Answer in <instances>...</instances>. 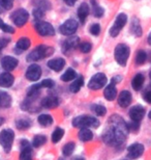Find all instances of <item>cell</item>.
I'll use <instances>...</instances> for the list:
<instances>
[{
  "label": "cell",
  "mask_w": 151,
  "mask_h": 160,
  "mask_svg": "<svg viewBox=\"0 0 151 160\" xmlns=\"http://www.w3.org/2000/svg\"><path fill=\"white\" fill-rule=\"evenodd\" d=\"M45 11H43L41 8H34L33 12H32V14H33L34 18L36 19V20H40V19L44 18L45 16Z\"/></svg>",
  "instance_id": "ee69618b"
},
{
  "label": "cell",
  "mask_w": 151,
  "mask_h": 160,
  "mask_svg": "<svg viewBox=\"0 0 151 160\" xmlns=\"http://www.w3.org/2000/svg\"><path fill=\"white\" fill-rule=\"evenodd\" d=\"M90 110L97 117H105L107 114V108L101 104H92Z\"/></svg>",
  "instance_id": "1f68e13d"
},
{
  "label": "cell",
  "mask_w": 151,
  "mask_h": 160,
  "mask_svg": "<svg viewBox=\"0 0 151 160\" xmlns=\"http://www.w3.org/2000/svg\"><path fill=\"white\" fill-rule=\"evenodd\" d=\"M147 42H148V44L151 46V31L149 32V34H148V37H147Z\"/></svg>",
  "instance_id": "f907efd6"
},
{
  "label": "cell",
  "mask_w": 151,
  "mask_h": 160,
  "mask_svg": "<svg viewBox=\"0 0 151 160\" xmlns=\"http://www.w3.org/2000/svg\"><path fill=\"white\" fill-rule=\"evenodd\" d=\"M4 11H5V9H4V8H2V6H1V5H0V12H4Z\"/></svg>",
  "instance_id": "db71d44e"
},
{
  "label": "cell",
  "mask_w": 151,
  "mask_h": 160,
  "mask_svg": "<svg viewBox=\"0 0 151 160\" xmlns=\"http://www.w3.org/2000/svg\"><path fill=\"white\" fill-rule=\"evenodd\" d=\"M130 55V49L125 44H118L114 50V58L121 67H125Z\"/></svg>",
  "instance_id": "277c9868"
},
{
  "label": "cell",
  "mask_w": 151,
  "mask_h": 160,
  "mask_svg": "<svg viewBox=\"0 0 151 160\" xmlns=\"http://www.w3.org/2000/svg\"><path fill=\"white\" fill-rule=\"evenodd\" d=\"M12 99L11 95L6 92L0 91V107L1 108H9L12 106Z\"/></svg>",
  "instance_id": "83f0119b"
},
{
  "label": "cell",
  "mask_w": 151,
  "mask_h": 160,
  "mask_svg": "<svg viewBox=\"0 0 151 160\" xmlns=\"http://www.w3.org/2000/svg\"><path fill=\"white\" fill-rule=\"evenodd\" d=\"M54 48L47 45H38V46L31 51L26 57V60L28 62H35L40 59H44L46 57L51 56L54 53Z\"/></svg>",
  "instance_id": "7a4b0ae2"
},
{
  "label": "cell",
  "mask_w": 151,
  "mask_h": 160,
  "mask_svg": "<svg viewBox=\"0 0 151 160\" xmlns=\"http://www.w3.org/2000/svg\"><path fill=\"white\" fill-rule=\"evenodd\" d=\"M15 125L19 130H27L32 126V121L28 118H21V119H18L16 121Z\"/></svg>",
  "instance_id": "f546056e"
},
{
  "label": "cell",
  "mask_w": 151,
  "mask_h": 160,
  "mask_svg": "<svg viewBox=\"0 0 151 160\" xmlns=\"http://www.w3.org/2000/svg\"><path fill=\"white\" fill-rule=\"evenodd\" d=\"M58 160H63V159H61V158H59V159H58Z\"/></svg>",
  "instance_id": "6f0895ef"
},
{
  "label": "cell",
  "mask_w": 151,
  "mask_h": 160,
  "mask_svg": "<svg viewBox=\"0 0 151 160\" xmlns=\"http://www.w3.org/2000/svg\"><path fill=\"white\" fill-rule=\"evenodd\" d=\"M46 142H47V136L43 135V134H37V135H35L33 137L31 145L33 148H40V147H43Z\"/></svg>",
  "instance_id": "836d02e7"
},
{
  "label": "cell",
  "mask_w": 151,
  "mask_h": 160,
  "mask_svg": "<svg viewBox=\"0 0 151 160\" xmlns=\"http://www.w3.org/2000/svg\"><path fill=\"white\" fill-rule=\"evenodd\" d=\"M73 160H85V159L83 158V157H76V158L73 159Z\"/></svg>",
  "instance_id": "f5cc1de1"
},
{
  "label": "cell",
  "mask_w": 151,
  "mask_h": 160,
  "mask_svg": "<svg viewBox=\"0 0 151 160\" xmlns=\"http://www.w3.org/2000/svg\"><path fill=\"white\" fill-rule=\"evenodd\" d=\"M148 118H149V120L151 121V110L149 111V113H148Z\"/></svg>",
  "instance_id": "11a10c76"
},
{
  "label": "cell",
  "mask_w": 151,
  "mask_h": 160,
  "mask_svg": "<svg viewBox=\"0 0 151 160\" xmlns=\"http://www.w3.org/2000/svg\"><path fill=\"white\" fill-rule=\"evenodd\" d=\"M131 101H133V96L127 89L121 91L117 96V103L121 108H127L131 104Z\"/></svg>",
  "instance_id": "9a60e30c"
},
{
  "label": "cell",
  "mask_w": 151,
  "mask_h": 160,
  "mask_svg": "<svg viewBox=\"0 0 151 160\" xmlns=\"http://www.w3.org/2000/svg\"><path fill=\"white\" fill-rule=\"evenodd\" d=\"M145 114H146L145 107L142 106V105H140V104L134 105V106L130 109V111H128L130 119L134 122H139V123L144 119Z\"/></svg>",
  "instance_id": "4fadbf2b"
},
{
  "label": "cell",
  "mask_w": 151,
  "mask_h": 160,
  "mask_svg": "<svg viewBox=\"0 0 151 160\" xmlns=\"http://www.w3.org/2000/svg\"><path fill=\"white\" fill-rule=\"evenodd\" d=\"M130 30L134 37H137V38L142 37V33H143L142 26H141V23L138 18L136 17L133 18V20H131L130 25Z\"/></svg>",
  "instance_id": "603a6c76"
},
{
  "label": "cell",
  "mask_w": 151,
  "mask_h": 160,
  "mask_svg": "<svg viewBox=\"0 0 151 160\" xmlns=\"http://www.w3.org/2000/svg\"><path fill=\"white\" fill-rule=\"evenodd\" d=\"M147 58H148V55H147V52L145 50H138V52L136 54V58H134V62L138 66H142L146 62Z\"/></svg>",
  "instance_id": "8d00e7d4"
},
{
  "label": "cell",
  "mask_w": 151,
  "mask_h": 160,
  "mask_svg": "<svg viewBox=\"0 0 151 160\" xmlns=\"http://www.w3.org/2000/svg\"><path fill=\"white\" fill-rule=\"evenodd\" d=\"M117 96H118V92H117V88H116V84H114V83L111 82L110 84H108L105 88L104 97H105L106 100L114 101L115 99L117 98Z\"/></svg>",
  "instance_id": "d6986e66"
},
{
  "label": "cell",
  "mask_w": 151,
  "mask_h": 160,
  "mask_svg": "<svg viewBox=\"0 0 151 160\" xmlns=\"http://www.w3.org/2000/svg\"><path fill=\"white\" fill-rule=\"evenodd\" d=\"M64 133H65V131H64L63 128L57 127L56 129L52 132V135H51V140H52V142L53 143H58L60 140L63 138Z\"/></svg>",
  "instance_id": "4dcf8cb0"
},
{
  "label": "cell",
  "mask_w": 151,
  "mask_h": 160,
  "mask_svg": "<svg viewBox=\"0 0 151 160\" xmlns=\"http://www.w3.org/2000/svg\"><path fill=\"white\" fill-rule=\"evenodd\" d=\"M72 124L75 128H79V129H81V128H94L96 129L101 125L99 121L95 117L88 116V114H82V116L73 118Z\"/></svg>",
  "instance_id": "3957f363"
},
{
  "label": "cell",
  "mask_w": 151,
  "mask_h": 160,
  "mask_svg": "<svg viewBox=\"0 0 151 160\" xmlns=\"http://www.w3.org/2000/svg\"><path fill=\"white\" fill-rule=\"evenodd\" d=\"M15 82L14 75L9 72H3L0 74V86L1 88H11Z\"/></svg>",
  "instance_id": "7402d4cb"
},
{
  "label": "cell",
  "mask_w": 151,
  "mask_h": 160,
  "mask_svg": "<svg viewBox=\"0 0 151 160\" xmlns=\"http://www.w3.org/2000/svg\"><path fill=\"white\" fill-rule=\"evenodd\" d=\"M1 67L5 70V72H12L17 68L19 65V60L14 56H4L1 58Z\"/></svg>",
  "instance_id": "2e32d148"
},
{
  "label": "cell",
  "mask_w": 151,
  "mask_h": 160,
  "mask_svg": "<svg viewBox=\"0 0 151 160\" xmlns=\"http://www.w3.org/2000/svg\"><path fill=\"white\" fill-rule=\"evenodd\" d=\"M35 31L40 34V37H53L55 36L56 31L55 28L51 23L46 21H41V20H37L36 23L34 25Z\"/></svg>",
  "instance_id": "52a82bcc"
},
{
  "label": "cell",
  "mask_w": 151,
  "mask_h": 160,
  "mask_svg": "<svg viewBox=\"0 0 151 160\" xmlns=\"http://www.w3.org/2000/svg\"><path fill=\"white\" fill-rule=\"evenodd\" d=\"M32 4L34 5V8H41L45 12L49 11V9H51V8H52L51 2L49 0H33V1H32Z\"/></svg>",
  "instance_id": "e575fe53"
},
{
  "label": "cell",
  "mask_w": 151,
  "mask_h": 160,
  "mask_svg": "<svg viewBox=\"0 0 151 160\" xmlns=\"http://www.w3.org/2000/svg\"><path fill=\"white\" fill-rule=\"evenodd\" d=\"M127 23V16L124 12H121L116 17L114 21V24L112 25V27L110 28V36L112 38H116L119 36V33L121 32V30L123 29V27Z\"/></svg>",
  "instance_id": "ba28073f"
},
{
  "label": "cell",
  "mask_w": 151,
  "mask_h": 160,
  "mask_svg": "<svg viewBox=\"0 0 151 160\" xmlns=\"http://www.w3.org/2000/svg\"><path fill=\"white\" fill-rule=\"evenodd\" d=\"M121 79H122V77H121V76H119V75L114 76V77L111 79V82L114 83V84H117V83H119L121 81Z\"/></svg>",
  "instance_id": "c3c4849f"
},
{
  "label": "cell",
  "mask_w": 151,
  "mask_h": 160,
  "mask_svg": "<svg viewBox=\"0 0 151 160\" xmlns=\"http://www.w3.org/2000/svg\"><path fill=\"white\" fill-rule=\"evenodd\" d=\"M76 149V143L73 142H69L65 143L62 148V155L64 157H69V156L73 155V153L75 152Z\"/></svg>",
  "instance_id": "d590c367"
},
{
  "label": "cell",
  "mask_w": 151,
  "mask_h": 160,
  "mask_svg": "<svg viewBox=\"0 0 151 160\" xmlns=\"http://www.w3.org/2000/svg\"><path fill=\"white\" fill-rule=\"evenodd\" d=\"M15 140V132L14 130L9 129H3L0 132V145L2 149L4 150L5 153H9L12 148V143Z\"/></svg>",
  "instance_id": "5b68a950"
},
{
  "label": "cell",
  "mask_w": 151,
  "mask_h": 160,
  "mask_svg": "<svg viewBox=\"0 0 151 160\" xmlns=\"http://www.w3.org/2000/svg\"><path fill=\"white\" fill-rule=\"evenodd\" d=\"M107 82H108V78H107V76H106V74L105 73L99 72L94 74L90 78L87 86L91 91H99V89H101L102 88H105Z\"/></svg>",
  "instance_id": "8992f818"
},
{
  "label": "cell",
  "mask_w": 151,
  "mask_h": 160,
  "mask_svg": "<svg viewBox=\"0 0 151 160\" xmlns=\"http://www.w3.org/2000/svg\"><path fill=\"white\" fill-rule=\"evenodd\" d=\"M29 12L25 8H18L11 15V20L17 27H23L28 22Z\"/></svg>",
  "instance_id": "9c48e42d"
},
{
  "label": "cell",
  "mask_w": 151,
  "mask_h": 160,
  "mask_svg": "<svg viewBox=\"0 0 151 160\" xmlns=\"http://www.w3.org/2000/svg\"><path fill=\"white\" fill-rule=\"evenodd\" d=\"M143 99L148 104H151V89H150V91H147L145 94L143 95Z\"/></svg>",
  "instance_id": "7dc6e473"
},
{
  "label": "cell",
  "mask_w": 151,
  "mask_h": 160,
  "mask_svg": "<svg viewBox=\"0 0 151 160\" xmlns=\"http://www.w3.org/2000/svg\"><path fill=\"white\" fill-rule=\"evenodd\" d=\"M127 127H128V131H133V132H137L140 128V123L139 122H134L131 121V123L127 124Z\"/></svg>",
  "instance_id": "f6af8a7d"
},
{
  "label": "cell",
  "mask_w": 151,
  "mask_h": 160,
  "mask_svg": "<svg viewBox=\"0 0 151 160\" xmlns=\"http://www.w3.org/2000/svg\"><path fill=\"white\" fill-rule=\"evenodd\" d=\"M77 77V72L73 68H68L65 72L61 75V80L63 82H70Z\"/></svg>",
  "instance_id": "d6a6232c"
},
{
  "label": "cell",
  "mask_w": 151,
  "mask_h": 160,
  "mask_svg": "<svg viewBox=\"0 0 151 160\" xmlns=\"http://www.w3.org/2000/svg\"><path fill=\"white\" fill-rule=\"evenodd\" d=\"M78 47H79V49H80V51H81L82 53L87 54V53L90 52L91 49H92V44L90 43V42L85 41V42H82V43H80Z\"/></svg>",
  "instance_id": "f35d334b"
},
{
  "label": "cell",
  "mask_w": 151,
  "mask_h": 160,
  "mask_svg": "<svg viewBox=\"0 0 151 160\" xmlns=\"http://www.w3.org/2000/svg\"><path fill=\"white\" fill-rule=\"evenodd\" d=\"M0 29L5 33H15V28L11 25L6 24L2 19H0Z\"/></svg>",
  "instance_id": "ab89813d"
},
{
  "label": "cell",
  "mask_w": 151,
  "mask_h": 160,
  "mask_svg": "<svg viewBox=\"0 0 151 160\" xmlns=\"http://www.w3.org/2000/svg\"><path fill=\"white\" fill-rule=\"evenodd\" d=\"M80 43V38L79 37H68V39H66L63 43V51L64 52H68V51L73 50L75 48L79 46Z\"/></svg>",
  "instance_id": "44dd1931"
},
{
  "label": "cell",
  "mask_w": 151,
  "mask_h": 160,
  "mask_svg": "<svg viewBox=\"0 0 151 160\" xmlns=\"http://www.w3.org/2000/svg\"><path fill=\"white\" fill-rule=\"evenodd\" d=\"M9 42H11L9 38H0V53L9 44Z\"/></svg>",
  "instance_id": "bcb514c9"
},
{
  "label": "cell",
  "mask_w": 151,
  "mask_h": 160,
  "mask_svg": "<svg viewBox=\"0 0 151 160\" xmlns=\"http://www.w3.org/2000/svg\"><path fill=\"white\" fill-rule=\"evenodd\" d=\"M109 123H110L111 125L110 127L112 131H113L116 147L122 146L127 138V134H128L127 123L120 116H117V114H113L109 119Z\"/></svg>",
  "instance_id": "6da1fadb"
},
{
  "label": "cell",
  "mask_w": 151,
  "mask_h": 160,
  "mask_svg": "<svg viewBox=\"0 0 151 160\" xmlns=\"http://www.w3.org/2000/svg\"><path fill=\"white\" fill-rule=\"evenodd\" d=\"M149 78H150V80H151V71L149 72Z\"/></svg>",
  "instance_id": "9f6ffc18"
},
{
  "label": "cell",
  "mask_w": 151,
  "mask_h": 160,
  "mask_svg": "<svg viewBox=\"0 0 151 160\" xmlns=\"http://www.w3.org/2000/svg\"><path fill=\"white\" fill-rule=\"evenodd\" d=\"M124 160H130V159H124Z\"/></svg>",
  "instance_id": "680465c9"
},
{
  "label": "cell",
  "mask_w": 151,
  "mask_h": 160,
  "mask_svg": "<svg viewBox=\"0 0 151 160\" xmlns=\"http://www.w3.org/2000/svg\"><path fill=\"white\" fill-rule=\"evenodd\" d=\"M41 74H43V71H41L40 66L37 63H31L26 70L25 77L31 82H36L41 77Z\"/></svg>",
  "instance_id": "7c38bea8"
},
{
  "label": "cell",
  "mask_w": 151,
  "mask_h": 160,
  "mask_svg": "<svg viewBox=\"0 0 151 160\" xmlns=\"http://www.w3.org/2000/svg\"><path fill=\"white\" fill-rule=\"evenodd\" d=\"M4 121H5V120H4V118L0 117V127H1L3 124H4Z\"/></svg>",
  "instance_id": "816d5d0a"
},
{
  "label": "cell",
  "mask_w": 151,
  "mask_h": 160,
  "mask_svg": "<svg viewBox=\"0 0 151 160\" xmlns=\"http://www.w3.org/2000/svg\"><path fill=\"white\" fill-rule=\"evenodd\" d=\"M63 2L65 3L67 6H73L76 4L77 0H63Z\"/></svg>",
  "instance_id": "681fc988"
},
{
  "label": "cell",
  "mask_w": 151,
  "mask_h": 160,
  "mask_svg": "<svg viewBox=\"0 0 151 160\" xmlns=\"http://www.w3.org/2000/svg\"><path fill=\"white\" fill-rule=\"evenodd\" d=\"M89 14H90V8H89V5L86 2L81 3V5L79 6L78 9H77V16H78V19L81 23H85L86 19L88 18Z\"/></svg>",
  "instance_id": "ffe728a7"
},
{
  "label": "cell",
  "mask_w": 151,
  "mask_h": 160,
  "mask_svg": "<svg viewBox=\"0 0 151 160\" xmlns=\"http://www.w3.org/2000/svg\"><path fill=\"white\" fill-rule=\"evenodd\" d=\"M79 139L83 142H88L93 139V132L89 128H81L78 133Z\"/></svg>",
  "instance_id": "4316f807"
},
{
  "label": "cell",
  "mask_w": 151,
  "mask_h": 160,
  "mask_svg": "<svg viewBox=\"0 0 151 160\" xmlns=\"http://www.w3.org/2000/svg\"><path fill=\"white\" fill-rule=\"evenodd\" d=\"M145 147L141 142H134L126 149V157L130 160H134L140 158L144 154Z\"/></svg>",
  "instance_id": "30bf717a"
},
{
  "label": "cell",
  "mask_w": 151,
  "mask_h": 160,
  "mask_svg": "<svg viewBox=\"0 0 151 160\" xmlns=\"http://www.w3.org/2000/svg\"><path fill=\"white\" fill-rule=\"evenodd\" d=\"M40 85H41V88H53L54 86H55V82H54L53 79L47 78V79H44L43 81L40 82Z\"/></svg>",
  "instance_id": "b9f144b4"
},
{
  "label": "cell",
  "mask_w": 151,
  "mask_h": 160,
  "mask_svg": "<svg viewBox=\"0 0 151 160\" xmlns=\"http://www.w3.org/2000/svg\"><path fill=\"white\" fill-rule=\"evenodd\" d=\"M78 28H79L78 22L75 19H68V20H66L63 24H61L59 26V32L62 36L70 37L78 30Z\"/></svg>",
  "instance_id": "8fae6325"
},
{
  "label": "cell",
  "mask_w": 151,
  "mask_h": 160,
  "mask_svg": "<svg viewBox=\"0 0 151 160\" xmlns=\"http://www.w3.org/2000/svg\"><path fill=\"white\" fill-rule=\"evenodd\" d=\"M144 82H145V76L142 73H138L131 79V88H134V91L139 92L143 88Z\"/></svg>",
  "instance_id": "cb8c5ba5"
},
{
  "label": "cell",
  "mask_w": 151,
  "mask_h": 160,
  "mask_svg": "<svg viewBox=\"0 0 151 160\" xmlns=\"http://www.w3.org/2000/svg\"><path fill=\"white\" fill-rule=\"evenodd\" d=\"M91 4H92V12L94 17L96 18H101L105 15V9L104 8H101L95 0H91Z\"/></svg>",
  "instance_id": "74e56055"
},
{
  "label": "cell",
  "mask_w": 151,
  "mask_h": 160,
  "mask_svg": "<svg viewBox=\"0 0 151 160\" xmlns=\"http://www.w3.org/2000/svg\"><path fill=\"white\" fill-rule=\"evenodd\" d=\"M14 1L15 0H0V5L5 11H9L12 8V5H14Z\"/></svg>",
  "instance_id": "7bdbcfd3"
},
{
  "label": "cell",
  "mask_w": 151,
  "mask_h": 160,
  "mask_svg": "<svg viewBox=\"0 0 151 160\" xmlns=\"http://www.w3.org/2000/svg\"><path fill=\"white\" fill-rule=\"evenodd\" d=\"M37 122H38V124L43 127H50L51 125L54 123V119L51 114L41 113L37 118Z\"/></svg>",
  "instance_id": "f1b7e54d"
},
{
  "label": "cell",
  "mask_w": 151,
  "mask_h": 160,
  "mask_svg": "<svg viewBox=\"0 0 151 160\" xmlns=\"http://www.w3.org/2000/svg\"><path fill=\"white\" fill-rule=\"evenodd\" d=\"M84 85V77L83 76H77V77L73 79V81L72 82V84L69 85V91L73 92V94H77L81 91V88Z\"/></svg>",
  "instance_id": "484cf974"
},
{
  "label": "cell",
  "mask_w": 151,
  "mask_h": 160,
  "mask_svg": "<svg viewBox=\"0 0 151 160\" xmlns=\"http://www.w3.org/2000/svg\"><path fill=\"white\" fill-rule=\"evenodd\" d=\"M59 103L60 101L56 96H47L44 99H41L40 101V105L44 108H47V109H54V108L58 107Z\"/></svg>",
  "instance_id": "ac0fdd59"
},
{
  "label": "cell",
  "mask_w": 151,
  "mask_h": 160,
  "mask_svg": "<svg viewBox=\"0 0 151 160\" xmlns=\"http://www.w3.org/2000/svg\"><path fill=\"white\" fill-rule=\"evenodd\" d=\"M65 59L62 57H56V58H52L48 62L47 66L50 70H52L54 72H60L62 71L63 68L65 67Z\"/></svg>",
  "instance_id": "e0dca14e"
},
{
  "label": "cell",
  "mask_w": 151,
  "mask_h": 160,
  "mask_svg": "<svg viewBox=\"0 0 151 160\" xmlns=\"http://www.w3.org/2000/svg\"><path fill=\"white\" fill-rule=\"evenodd\" d=\"M21 153L19 160H32V145L27 139H22L20 142Z\"/></svg>",
  "instance_id": "5bb4252c"
},
{
  "label": "cell",
  "mask_w": 151,
  "mask_h": 160,
  "mask_svg": "<svg viewBox=\"0 0 151 160\" xmlns=\"http://www.w3.org/2000/svg\"><path fill=\"white\" fill-rule=\"evenodd\" d=\"M101 25L98 23H93L91 24L90 28H89V31H90V33L92 34L93 37H97L99 36V33H101Z\"/></svg>",
  "instance_id": "60d3db41"
},
{
  "label": "cell",
  "mask_w": 151,
  "mask_h": 160,
  "mask_svg": "<svg viewBox=\"0 0 151 160\" xmlns=\"http://www.w3.org/2000/svg\"><path fill=\"white\" fill-rule=\"evenodd\" d=\"M30 46H31V41L29 38L23 37L18 40L17 44H16L15 50H17L19 53H21V52H23V51H26L29 49Z\"/></svg>",
  "instance_id": "d4e9b609"
}]
</instances>
